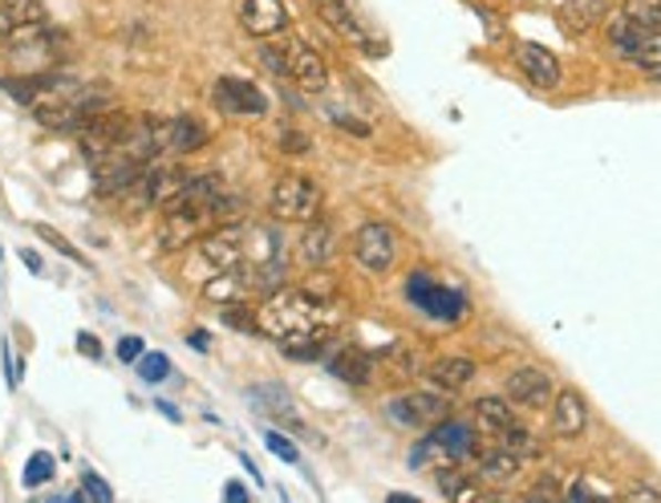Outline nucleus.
I'll return each instance as SVG.
<instances>
[{
    "label": "nucleus",
    "instance_id": "4468645a",
    "mask_svg": "<svg viewBox=\"0 0 661 503\" xmlns=\"http://www.w3.org/2000/svg\"><path fill=\"white\" fill-rule=\"evenodd\" d=\"M240 24L252 37H276L288 29V4L284 0H240Z\"/></svg>",
    "mask_w": 661,
    "mask_h": 503
},
{
    "label": "nucleus",
    "instance_id": "f03ea898",
    "mask_svg": "<svg viewBox=\"0 0 661 503\" xmlns=\"http://www.w3.org/2000/svg\"><path fill=\"white\" fill-rule=\"evenodd\" d=\"M65 33L49 29L45 21H33L17 29V33L4 37V58L12 66H21V73H45L49 66H58L61 53H65Z\"/></svg>",
    "mask_w": 661,
    "mask_h": 503
},
{
    "label": "nucleus",
    "instance_id": "7c9ffc66",
    "mask_svg": "<svg viewBox=\"0 0 661 503\" xmlns=\"http://www.w3.org/2000/svg\"><path fill=\"white\" fill-rule=\"evenodd\" d=\"M626 17L638 24L661 29V0H626Z\"/></svg>",
    "mask_w": 661,
    "mask_h": 503
},
{
    "label": "nucleus",
    "instance_id": "f704fd0d",
    "mask_svg": "<svg viewBox=\"0 0 661 503\" xmlns=\"http://www.w3.org/2000/svg\"><path fill=\"white\" fill-rule=\"evenodd\" d=\"M261 61L268 66L276 78H288V58H284V49H276V46H264L261 49Z\"/></svg>",
    "mask_w": 661,
    "mask_h": 503
},
{
    "label": "nucleus",
    "instance_id": "cd10ccee",
    "mask_svg": "<svg viewBox=\"0 0 661 503\" xmlns=\"http://www.w3.org/2000/svg\"><path fill=\"white\" fill-rule=\"evenodd\" d=\"M139 378L146 382V386H163L166 378H171V358H166V353H142Z\"/></svg>",
    "mask_w": 661,
    "mask_h": 503
},
{
    "label": "nucleus",
    "instance_id": "bb28decb",
    "mask_svg": "<svg viewBox=\"0 0 661 503\" xmlns=\"http://www.w3.org/2000/svg\"><path fill=\"white\" fill-rule=\"evenodd\" d=\"M58 475V459L49 455V451H33L29 455V463H24V487H41V483H49Z\"/></svg>",
    "mask_w": 661,
    "mask_h": 503
},
{
    "label": "nucleus",
    "instance_id": "5701e85b",
    "mask_svg": "<svg viewBox=\"0 0 661 503\" xmlns=\"http://www.w3.org/2000/svg\"><path fill=\"white\" fill-rule=\"evenodd\" d=\"M516 410L508 406L504 399H479L475 402V426L484 434H491V439H499V434L508 431V426H516Z\"/></svg>",
    "mask_w": 661,
    "mask_h": 503
},
{
    "label": "nucleus",
    "instance_id": "58836bf2",
    "mask_svg": "<svg viewBox=\"0 0 661 503\" xmlns=\"http://www.w3.org/2000/svg\"><path fill=\"white\" fill-rule=\"evenodd\" d=\"M78 350H82L85 358H94V362H98V358H102V345H98L94 333H78Z\"/></svg>",
    "mask_w": 661,
    "mask_h": 503
},
{
    "label": "nucleus",
    "instance_id": "e433bc0d",
    "mask_svg": "<svg viewBox=\"0 0 661 503\" xmlns=\"http://www.w3.org/2000/svg\"><path fill=\"white\" fill-rule=\"evenodd\" d=\"M565 495H568V500H601V495H609V492H601V487H592L589 480H577Z\"/></svg>",
    "mask_w": 661,
    "mask_h": 503
},
{
    "label": "nucleus",
    "instance_id": "ea45409f",
    "mask_svg": "<svg viewBox=\"0 0 661 503\" xmlns=\"http://www.w3.org/2000/svg\"><path fill=\"white\" fill-rule=\"evenodd\" d=\"M21 260H24V269L33 272V276H41V272H45V264H41V256H37V252H29V248H21Z\"/></svg>",
    "mask_w": 661,
    "mask_h": 503
},
{
    "label": "nucleus",
    "instance_id": "6ab92c4d",
    "mask_svg": "<svg viewBox=\"0 0 661 503\" xmlns=\"http://www.w3.org/2000/svg\"><path fill=\"white\" fill-rule=\"evenodd\" d=\"M333 252H337V232H333V223L325 220H313V228H305L301 235V248H296V256L305 269H321V264H329Z\"/></svg>",
    "mask_w": 661,
    "mask_h": 503
},
{
    "label": "nucleus",
    "instance_id": "72a5a7b5",
    "mask_svg": "<svg viewBox=\"0 0 661 503\" xmlns=\"http://www.w3.org/2000/svg\"><path fill=\"white\" fill-rule=\"evenodd\" d=\"M82 495H85V500H98V503H110V500H114V492H110V483H106V480H98L94 471H85V475H82Z\"/></svg>",
    "mask_w": 661,
    "mask_h": 503
},
{
    "label": "nucleus",
    "instance_id": "423d86ee",
    "mask_svg": "<svg viewBox=\"0 0 661 503\" xmlns=\"http://www.w3.org/2000/svg\"><path fill=\"white\" fill-rule=\"evenodd\" d=\"M609 41H613L617 58L629 61V66H641V70H661V29H650V24L638 21H617L609 29Z\"/></svg>",
    "mask_w": 661,
    "mask_h": 503
},
{
    "label": "nucleus",
    "instance_id": "473e14b6",
    "mask_svg": "<svg viewBox=\"0 0 661 503\" xmlns=\"http://www.w3.org/2000/svg\"><path fill=\"white\" fill-rule=\"evenodd\" d=\"M264 443H268V451L281 459V463H301V451L293 446V439H288V434L268 431V434H264Z\"/></svg>",
    "mask_w": 661,
    "mask_h": 503
},
{
    "label": "nucleus",
    "instance_id": "393cba45",
    "mask_svg": "<svg viewBox=\"0 0 661 503\" xmlns=\"http://www.w3.org/2000/svg\"><path fill=\"white\" fill-rule=\"evenodd\" d=\"M609 9H613V0H565V24L584 33L592 24H601Z\"/></svg>",
    "mask_w": 661,
    "mask_h": 503
},
{
    "label": "nucleus",
    "instance_id": "7ed1b4c3",
    "mask_svg": "<svg viewBox=\"0 0 661 503\" xmlns=\"http://www.w3.org/2000/svg\"><path fill=\"white\" fill-rule=\"evenodd\" d=\"M475 451V431L467 422L443 419L438 426H430L423 443L410 451V467H426V463H459Z\"/></svg>",
    "mask_w": 661,
    "mask_h": 503
},
{
    "label": "nucleus",
    "instance_id": "9d476101",
    "mask_svg": "<svg viewBox=\"0 0 661 503\" xmlns=\"http://www.w3.org/2000/svg\"><path fill=\"white\" fill-rule=\"evenodd\" d=\"M212 102L220 114H232V118H264L268 114V98H264V90L261 85L244 82V78H215Z\"/></svg>",
    "mask_w": 661,
    "mask_h": 503
},
{
    "label": "nucleus",
    "instance_id": "f3484780",
    "mask_svg": "<svg viewBox=\"0 0 661 503\" xmlns=\"http://www.w3.org/2000/svg\"><path fill=\"white\" fill-rule=\"evenodd\" d=\"M589 426V402L580 399L577 390H560L552 402V431L560 439H577Z\"/></svg>",
    "mask_w": 661,
    "mask_h": 503
},
{
    "label": "nucleus",
    "instance_id": "c03bdc74",
    "mask_svg": "<svg viewBox=\"0 0 661 503\" xmlns=\"http://www.w3.org/2000/svg\"><path fill=\"white\" fill-rule=\"evenodd\" d=\"M154 410H163V419H171V422H183V414H179V410L171 406V402H159Z\"/></svg>",
    "mask_w": 661,
    "mask_h": 503
},
{
    "label": "nucleus",
    "instance_id": "aec40b11",
    "mask_svg": "<svg viewBox=\"0 0 661 503\" xmlns=\"http://www.w3.org/2000/svg\"><path fill=\"white\" fill-rule=\"evenodd\" d=\"M329 374L349 382V386H369L374 382V358L357 345H342L337 358H329Z\"/></svg>",
    "mask_w": 661,
    "mask_h": 503
},
{
    "label": "nucleus",
    "instance_id": "9b49d317",
    "mask_svg": "<svg viewBox=\"0 0 661 503\" xmlns=\"http://www.w3.org/2000/svg\"><path fill=\"white\" fill-rule=\"evenodd\" d=\"M207 127H203L195 114H175V118H159L154 122V147L159 154H191L207 147Z\"/></svg>",
    "mask_w": 661,
    "mask_h": 503
},
{
    "label": "nucleus",
    "instance_id": "0eeeda50",
    "mask_svg": "<svg viewBox=\"0 0 661 503\" xmlns=\"http://www.w3.org/2000/svg\"><path fill=\"white\" fill-rule=\"evenodd\" d=\"M354 260L362 264L366 272L382 276V272L394 269V260H398V232H394L390 223H362L354 232V244H349Z\"/></svg>",
    "mask_w": 661,
    "mask_h": 503
},
{
    "label": "nucleus",
    "instance_id": "20e7f679",
    "mask_svg": "<svg viewBox=\"0 0 661 503\" xmlns=\"http://www.w3.org/2000/svg\"><path fill=\"white\" fill-rule=\"evenodd\" d=\"M406 301H410L414 309H423L426 316H435V321H447V325H455V321L467 316V296H462L459 289H447V284L430 281L426 272H410V276H406Z\"/></svg>",
    "mask_w": 661,
    "mask_h": 503
},
{
    "label": "nucleus",
    "instance_id": "c9c22d12",
    "mask_svg": "<svg viewBox=\"0 0 661 503\" xmlns=\"http://www.w3.org/2000/svg\"><path fill=\"white\" fill-rule=\"evenodd\" d=\"M142 345H146V341L134 338V333H131V338H122V341H119V362H139L142 353H146Z\"/></svg>",
    "mask_w": 661,
    "mask_h": 503
},
{
    "label": "nucleus",
    "instance_id": "f257e3e1",
    "mask_svg": "<svg viewBox=\"0 0 661 503\" xmlns=\"http://www.w3.org/2000/svg\"><path fill=\"white\" fill-rule=\"evenodd\" d=\"M342 321V289L333 276L313 272L301 289H276L256 313V333L281 341L293 358H321Z\"/></svg>",
    "mask_w": 661,
    "mask_h": 503
},
{
    "label": "nucleus",
    "instance_id": "a19ab883",
    "mask_svg": "<svg viewBox=\"0 0 661 503\" xmlns=\"http://www.w3.org/2000/svg\"><path fill=\"white\" fill-rule=\"evenodd\" d=\"M224 500H232V503H248V487H244V483H227V487H224Z\"/></svg>",
    "mask_w": 661,
    "mask_h": 503
},
{
    "label": "nucleus",
    "instance_id": "6e6552de",
    "mask_svg": "<svg viewBox=\"0 0 661 503\" xmlns=\"http://www.w3.org/2000/svg\"><path fill=\"white\" fill-rule=\"evenodd\" d=\"M244 235H248V223L244 220H227L215 223L212 232L200 235V256L212 272H227V269H244Z\"/></svg>",
    "mask_w": 661,
    "mask_h": 503
},
{
    "label": "nucleus",
    "instance_id": "1a4fd4ad",
    "mask_svg": "<svg viewBox=\"0 0 661 503\" xmlns=\"http://www.w3.org/2000/svg\"><path fill=\"white\" fill-rule=\"evenodd\" d=\"M386 414L406 431H426V426H438L443 419H450V402L443 394H430V390H414V394L394 399Z\"/></svg>",
    "mask_w": 661,
    "mask_h": 503
},
{
    "label": "nucleus",
    "instance_id": "f8f14e48",
    "mask_svg": "<svg viewBox=\"0 0 661 503\" xmlns=\"http://www.w3.org/2000/svg\"><path fill=\"white\" fill-rule=\"evenodd\" d=\"M317 12H321V21L329 24L333 33L345 37V46L366 49L369 58H378V46H374V37L366 33V24L357 21V12H354V4H349V0H317Z\"/></svg>",
    "mask_w": 661,
    "mask_h": 503
},
{
    "label": "nucleus",
    "instance_id": "2f4dec72",
    "mask_svg": "<svg viewBox=\"0 0 661 503\" xmlns=\"http://www.w3.org/2000/svg\"><path fill=\"white\" fill-rule=\"evenodd\" d=\"M33 232L41 235V240H45L49 248H58V252H61L65 260H73V264H85L82 252H78V248H73L70 240H65V235L58 232V228H49V223H33Z\"/></svg>",
    "mask_w": 661,
    "mask_h": 503
},
{
    "label": "nucleus",
    "instance_id": "39448f33",
    "mask_svg": "<svg viewBox=\"0 0 661 503\" xmlns=\"http://www.w3.org/2000/svg\"><path fill=\"white\" fill-rule=\"evenodd\" d=\"M268 211L276 220L305 223L321 211V183L308 175H284L276 179V188L268 195Z\"/></svg>",
    "mask_w": 661,
    "mask_h": 503
},
{
    "label": "nucleus",
    "instance_id": "c756f323",
    "mask_svg": "<svg viewBox=\"0 0 661 503\" xmlns=\"http://www.w3.org/2000/svg\"><path fill=\"white\" fill-rule=\"evenodd\" d=\"M496 443H499V446H508L511 455H520V459H531V455H536V439H531V434L523 431L520 422H516V426H508V431L499 434Z\"/></svg>",
    "mask_w": 661,
    "mask_h": 503
},
{
    "label": "nucleus",
    "instance_id": "79ce46f5",
    "mask_svg": "<svg viewBox=\"0 0 661 503\" xmlns=\"http://www.w3.org/2000/svg\"><path fill=\"white\" fill-rule=\"evenodd\" d=\"M284 147H293V151H288V154H305L308 151V139H305V134H284Z\"/></svg>",
    "mask_w": 661,
    "mask_h": 503
},
{
    "label": "nucleus",
    "instance_id": "ddd939ff",
    "mask_svg": "<svg viewBox=\"0 0 661 503\" xmlns=\"http://www.w3.org/2000/svg\"><path fill=\"white\" fill-rule=\"evenodd\" d=\"M284 58H288V78H293L305 94H325V90H329L325 61H321L305 41H288V46H284Z\"/></svg>",
    "mask_w": 661,
    "mask_h": 503
},
{
    "label": "nucleus",
    "instance_id": "dca6fc26",
    "mask_svg": "<svg viewBox=\"0 0 661 503\" xmlns=\"http://www.w3.org/2000/svg\"><path fill=\"white\" fill-rule=\"evenodd\" d=\"M516 61H520V70L528 73L531 85H540V90H556L560 85V61H556V53L536 46V41H523L516 49Z\"/></svg>",
    "mask_w": 661,
    "mask_h": 503
},
{
    "label": "nucleus",
    "instance_id": "b1692460",
    "mask_svg": "<svg viewBox=\"0 0 661 503\" xmlns=\"http://www.w3.org/2000/svg\"><path fill=\"white\" fill-rule=\"evenodd\" d=\"M426 378H430L438 390H462L475 378V362L471 358H438V362L426 370Z\"/></svg>",
    "mask_w": 661,
    "mask_h": 503
},
{
    "label": "nucleus",
    "instance_id": "37998d69",
    "mask_svg": "<svg viewBox=\"0 0 661 503\" xmlns=\"http://www.w3.org/2000/svg\"><path fill=\"white\" fill-rule=\"evenodd\" d=\"M191 345H195V350H200V353H207V350H212V338H207V333H203V329H195V333H191Z\"/></svg>",
    "mask_w": 661,
    "mask_h": 503
},
{
    "label": "nucleus",
    "instance_id": "c85d7f7f",
    "mask_svg": "<svg viewBox=\"0 0 661 503\" xmlns=\"http://www.w3.org/2000/svg\"><path fill=\"white\" fill-rule=\"evenodd\" d=\"M438 492L447 495V500H475V487L467 483V475H459L455 467H447V471H438Z\"/></svg>",
    "mask_w": 661,
    "mask_h": 503
},
{
    "label": "nucleus",
    "instance_id": "4c0bfd02",
    "mask_svg": "<svg viewBox=\"0 0 661 503\" xmlns=\"http://www.w3.org/2000/svg\"><path fill=\"white\" fill-rule=\"evenodd\" d=\"M629 503H661V492L658 487H645V483H638V487H629L626 492Z\"/></svg>",
    "mask_w": 661,
    "mask_h": 503
},
{
    "label": "nucleus",
    "instance_id": "412c9836",
    "mask_svg": "<svg viewBox=\"0 0 661 503\" xmlns=\"http://www.w3.org/2000/svg\"><path fill=\"white\" fill-rule=\"evenodd\" d=\"M520 467H523V459L520 455H511L508 446H491V451H484L479 455V480L484 483H496V487H508L516 475H520Z\"/></svg>",
    "mask_w": 661,
    "mask_h": 503
},
{
    "label": "nucleus",
    "instance_id": "a211bd4d",
    "mask_svg": "<svg viewBox=\"0 0 661 503\" xmlns=\"http://www.w3.org/2000/svg\"><path fill=\"white\" fill-rule=\"evenodd\" d=\"M548 399H552V378L543 370H516L508 378V402H516V406L540 410Z\"/></svg>",
    "mask_w": 661,
    "mask_h": 503
},
{
    "label": "nucleus",
    "instance_id": "4be33fe9",
    "mask_svg": "<svg viewBox=\"0 0 661 503\" xmlns=\"http://www.w3.org/2000/svg\"><path fill=\"white\" fill-rule=\"evenodd\" d=\"M33 21H45V4L41 0H0V41Z\"/></svg>",
    "mask_w": 661,
    "mask_h": 503
},
{
    "label": "nucleus",
    "instance_id": "2eb2a0df",
    "mask_svg": "<svg viewBox=\"0 0 661 503\" xmlns=\"http://www.w3.org/2000/svg\"><path fill=\"white\" fill-rule=\"evenodd\" d=\"M203 296L215 304H224V309H232V304H244L256 296V284H252L248 269H227V272H212L207 276V284H203Z\"/></svg>",
    "mask_w": 661,
    "mask_h": 503
},
{
    "label": "nucleus",
    "instance_id": "a878e982",
    "mask_svg": "<svg viewBox=\"0 0 661 503\" xmlns=\"http://www.w3.org/2000/svg\"><path fill=\"white\" fill-rule=\"evenodd\" d=\"M248 399L256 402V406L264 410V414H284V419L293 422V426H301L296 422V410H293V399H288V390L284 386H252Z\"/></svg>",
    "mask_w": 661,
    "mask_h": 503
}]
</instances>
